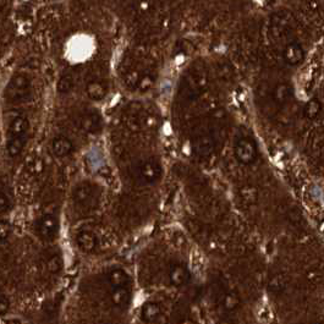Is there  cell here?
Segmentation results:
<instances>
[{
    "mask_svg": "<svg viewBox=\"0 0 324 324\" xmlns=\"http://www.w3.org/2000/svg\"><path fill=\"white\" fill-rule=\"evenodd\" d=\"M32 96V87L28 77L25 75H17L11 78L5 89V97L11 103L27 102Z\"/></svg>",
    "mask_w": 324,
    "mask_h": 324,
    "instance_id": "6da1fadb",
    "label": "cell"
},
{
    "mask_svg": "<svg viewBox=\"0 0 324 324\" xmlns=\"http://www.w3.org/2000/svg\"><path fill=\"white\" fill-rule=\"evenodd\" d=\"M136 176L142 184H154L162 176V167L155 160H144L137 167Z\"/></svg>",
    "mask_w": 324,
    "mask_h": 324,
    "instance_id": "7a4b0ae2",
    "label": "cell"
},
{
    "mask_svg": "<svg viewBox=\"0 0 324 324\" xmlns=\"http://www.w3.org/2000/svg\"><path fill=\"white\" fill-rule=\"evenodd\" d=\"M59 230V222L57 217L53 214H46L38 220L37 224V234L39 238L46 241H52L57 236Z\"/></svg>",
    "mask_w": 324,
    "mask_h": 324,
    "instance_id": "3957f363",
    "label": "cell"
},
{
    "mask_svg": "<svg viewBox=\"0 0 324 324\" xmlns=\"http://www.w3.org/2000/svg\"><path fill=\"white\" fill-rule=\"evenodd\" d=\"M235 155L239 159V162L244 163V164H251L256 159V146L250 139H240L235 146Z\"/></svg>",
    "mask_w": 324,
    "mask_h": 324,
    "instance_id": "277c9868",
    "label": "cell"
},
{
    "mask_svg": "<svg viewBox=\"0 0 324 324\" xmlns=\"http://www.w3.org/2000/svg\"><path fill=\"white\" fill-rule=\"evenodd\" d=\"M72 197L76 204L86 207V205L93 203L94 199H96V189L91 184H80L73 190Z\"/></svg>",
    "mask_w": 324,
    "mask_h": 324,
    "instance_id": "5b68a950",
    "label": "cell"
},
{
    "mask_svg": "<svg viewBox=\"0 0 324 324\" xmlns=\"http://www.w3.org/2000/svg\"><path fill=\"white\" fill-rule=\"evenodd\" d=\"M168 278H169L171 285L175 288H181V286L186 285L190 280V272L188 268L181 263H173L169 267Z\"/></svg>",
    "mask_w": 324,
    "mask_h": 324,
    "instance_id": "8992f818",
    "label": "cell"
},
{
    "mask_svg": "<svg viewBox=\"0 0 324 324\" xmlns=\"http://www.w3.org/2000/svg\"><path fill=\"white\" fill-rule=\"evenodd\" d=\"M81 126L86 132L97 133L102 130L103 120L98 113L89 112L81 118Z\"/></svg>",
    "mask_w": 324,
    "mask_h": 324,
    "instance_id": "52a82bcc",
    "label": "cell"
},
{
    "mask_svg": "<svg viewBox=\"0 0 324 324\" xmlns=\"http://www.w3.org/2000/svg\"><path fill=\"white\" fill-rule=\"evenodd\" d=\"M160 315H162V308H160V305L157 304V302H146L141 308V320L147 324L157 322Z\"/></svg>",
    "mask_w": 324,
    "mask_h": 324,
    "instance_id": "ba28073f",
    "label": "cell"
},
{
    "mask_svg": "<svg viewBox=\"0 0 324 324\" xmlns=\"http://www.w3.org/2000/svg\"><path fill=\"white\" fill-rule=\"evenodd\" d=\"M113 305L115 307L124 310L130 305L131 302V291L129 289V286L125 288H113L112 295H110Z\"/></svg>",
    "mask_w": 324,
    "mask_h": 324,
    "instance_id": "9c48e42d",
    "label": "cell"
},
{
    "mask_svg": "<svg viewBox=\"0 0 324 324\" xmlns=\"http://www.w3.org/2000/svg\"><path fill=\"white\" fill-rule=\"evenodd\" d=\"M52 149L57 157H67L73 152V143L67 137L59 136L53 139Z\"/></svg>",
    "mask_w": 324,
    "mask_h": 324,
    "instance_id": "30bf717a",
    "label": "cell"
},
{
    "mask_svg": "<svg viewBox=\"0 0 324 324\" xmlns=\"http://www.w3.org/2000/svg\"><path fill=\"white\" fill-rule=\"evenodd\" d=\"M76 242H77V246L81 251L89 252L94 251L97 247V238L93 233L91 231H81V233L77 234L76 236Z\"/></svg>",
    "mask_w": 324,
    "mask_h": 324,
    "instance_id": "8fae6325",
    "label": "cell"
},
{
    "mask_svg": "<svg viewBox=\"0 0 324 324\" xmlns=\"http://www.w3.org/2000/svg\"><path fill=\"white\" fill-rule=\"evenodd\" d=\"M28 126L30 123L25 117H17L16 119L12 120L9 128V138L10 137H23L27 136Z\"/></svg>",
    "mask_w": 324,
    "mask_h": 324,
    "instance_id": "7c38bea8",
    "label": "cell"
},
{
    "mask_svg": "<svg viewBox=\"0 0 324 324\" xmlns=\"http://www.w3.org/2000/svg\"><path fill=\"white\" fill-rule=\"evenodd\" d=\"M109 283L113 288H125L130 285V276L124 269L115 268L109 273Z\"/></svg>",
    "mask_w": 324,
    "mask_h": 324,
    "instance_id": "4fadbf2b",
    "label": "cell"
},
{
    "mask_svg": "<svg viewBox=\"0 0 324 324\" xmlns=\"http://www.w3.org/2000/svg\"><path fill=\"white\" fill-rule=\"evenodd\" d=\"M86 92L91 99H93V101H101V99H103L105 96H107L108 89L102 82H98V81H92V82H89L88 85H87Z\"/></svg>",
    "mask_w": 324,
    "mask_h": 324,
    "instance_id": "5bb4252c",
    "label": "cell"
},
{
    "mask_svg": "<svg viewBox=\"0 0 324 324\" xmlns=\"http://www.w3.org/2000/svg\"><path fill=\"white\" fill-rule=\"evenodd\" d=\"M26 142H27V136L23 137H10L7 141V153L10 157H16L22 152L23 147H25Z\"/></svg>",
    "mask_w": 324,
    "mask_h": 324,
    "instance_id": "9a60e30c",
    "label": "cell"
},
{
    "mask_svg": "<svg viewBox=\"0 0 324 324\" xmlns=\"http://www.w3.org/2000/svg\"><path fill=\"white\" fill-rule=\"evenodd\" d=\"M240 302H241L240 301V296L238 295V292L235 291L226 292L222 299L224 310L228 311V312H233V311H235L236 308L240 306Z\"/></svg>",
    "mask_w": 324,
    "mask_h": 324,
    "instance_id": "2e32d148",
    "label": "cell"
},
{
    "mask_svg": "<svg viewBox=\"0 0 324 324\" xmlns=\"http://www.w3.org/2000/svg\"><path fill=\"white\" fill-rule=\"evenodd\" d=\"M268 288H269V290L272 291L273 294H281L286 288L285 278H284L283 275H280V274H275V275H273L272 278L269 279Z\"/></svg>",
    "mask_w": 324,
    "mask_h": 324,
    "instance_id": "e0dca14e",
    "label": "cell"
},
{
    "mask_svg": "<svg viewBox=\"0 0 324 324\" xmlns=\"http://www.w3.org/2000/svg\"><path fill=\"white\" fill-rule=\"evenodd\" d=\"M285 57L291 64H297L302 60V57H304V53H302V49L300 48L296 44H292V46H289L286 48Z\"/></svg>",
    "mask_w": 324,
    "mask_h": 324,
    "instance_id": "ac0fdd59",
    "label": "cell"
},
{
    "mask_svg": "<svg viewBox=\"0 0 324 324\" xmlns=\"http://www.w3.org/2000/svg\"><path fill=\"white\" fill-rule=\"evenodd\" d=\"M196 149L201 155H209L213 151V142L209 137H201L196 143Z\"/></svg>",
    "mask_w": 324,
    "mask_h": 324,
    "instance_id": "d6986e66",
    "label": "cell"
},
{
    "mask_svg": "<svg viewBox=\"0 0 324 324\" xmlns=\"http://www.w3.org/2000/svg\"><path fill=\"white\" fill-rule=\"evenodd\" d=\"M72 86H73V80L72 77H71L70 75H64L62 78L59 80V82H58V92L62 94H66L68 92L72 89Z\"/></svg>",
    "mask_w": 324,
    "mask_h": 324,
    "instance_id": "ffe728a7",
    "label": "cell"
},
{
    "mask_svg": "<svg viewBox=\"0 0 324 324\" xmlns=\"http://www.w3.org/2000/svg\"><path fill=\"white\" fill-rule=\"evenodd\" d=\"M47 268H48L49 272L53 274L59 273L63 268L62 257L58 256V255H53V256L47 260Z\"/></svg>",
    "mask_w": 324,
    "mask_h": 324,
    "instance_id": "44dd1931",
    "label": "cell"
},
{
    "mask_svg": "<svg viewBox=\"0 0 324 324\" xmlns=\"http://www.w3.org/2000/svg\"><path fill=\"white\" fill-rule=\"evenodd\" d=\"M240 194H241L242 199L247 203H254L257 198V191L254 188H250V186L242 189Z\"/></svg>",
    "mask_w": 324,
    "mask_h": 324,
    "instance_id": "7402d4cb",
    "label": "cell"
},
{
    "mask_svg": "<svg viewBox=\"0 0 324 324\" xmlns=\"http://www.w3.org/2000/svg\"><path fill=\"white\" fill-rule=\"evenodd\" d=\"M11 234V226L5 220H0V242L6 241Z\"/></svg>",
    "mask_w": 324,
    "mask_h": 324,
    "instance_id": "603a6c76",
    "label": "cell"
},
{
    "mask_svg": "<svg viewBox=\"0 0 324 324\" xmlns=\"http://www.w3.org/2000/svg\"><path fill=\"white\" fill-rule=\"evenodd\" d=\"M10 208H11V199L5 192H0V214L9 212Z\"/></svg>",
    "mask_w": 324,
    "mask_h": 324,
    "instance_id": "cb8c5ba5",
    "label": "cell"
},
{
    "mask_svg": "<svg viewBox=\"0 0 324 324\" xmlns=\"http://www.w3.org/2000/svg\"><path fill=\"white\" fill-rule=\"evenodd\" d=\"M141 81V77L138 76V72L137 71H131L128 75L125 76V83L130 87H135Z\"/></svg>",
    "mask_w": 324,
    "mask_h": 324,
    "instance_id": "d4e9b609",
    "label": "cell"
},
{
    "mask_svg": "<svg viewBox=\"0 0 324 324\" xmlns=\"http://www.w3.org/2000/svg\"><path fill=\"white\" fill-rule=\"evenodd\" d=\"M10 308V301L4 294L0 292V316H4L5 313L9 311Z\"/></svg>",
    "mask_w": 324,
    "mask_h": 324,
    "instance_id": "484cf974",
    "label": "cell"
},
{
    "mask_svg": "<svg viewBox=\"0 0 324 324\" xmlns=\"http://www.w3.org/2000/svg\"><path fill=\"white\" fill-rule=\"evenodd\" d=\"M318 110H320V104H318V103L316 101H312L310 103V104H308L307 113H308V115H310V117H315V115L318 113Z\"/></svg>",
    "mask_w": 324,
    "mask_h": 324,
    "instance_id": "4316f807",
    "label": "cell"
},
{
    "mask_svg": "<svg viewBox=\"0 0 324 324\" xmlns=\"http://www.w3.org/2000/svg\"><path fill=\"white\" fill-rule=\"evenodd\" d=\"M176 324H196V322H194V321L192 320V318L184 317V318H181V320L179 321V322L176 323Z\"/></svg>",
    "mask_w": 324,
    "mask_h": 324,
    "instance_id": "83f0119b",
    "label": "cell"
},
{
    "mask_svg": "<svg viewBox=\"0 0 324 324\" xmlns=\"http://www.w3.org/2000/svg\"><path fill=\"white\" fill-rule=\"evenodd\" d=\"M219 324H234V323H233V322H230V321L225 320V321H222V322H220Z\"/></svg>",
    "mask_w": 324,
    "mask_h": 324,
    "instance_id": "f1b7e54d",
    "label": "cell"
}]
</instances>
